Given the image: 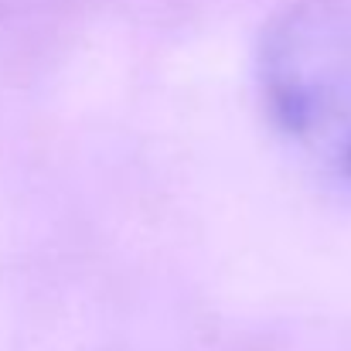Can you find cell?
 <instances>
[{"label": "cell", "instance_id": "1", "mask_svg": "<svg viewBox=\"0 0 351 351\" xmlns=\"http://www.w3.org/2000/svg\"><path fill=\"white\" fill-rule=\"evenodd\" d=\"M273 126L324 178L351 191V0H293L259 45Z\"/></svg>", "mask_w": 351, "mask_h": 351}]
</instances>
